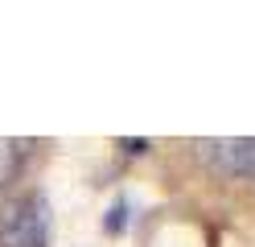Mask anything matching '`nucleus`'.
Masks as SVG:
<instances>
[{
  "label": "nucleus",
  "mask_w": 255,
  "mask_h": 247,
  "mask_svg": "<svg viewBox=\"0 0 255 247\" xmlns=\"http://www.w3.org/2000/svg\"><path fill=\"white\" fill-rule=\"evenodd\" d=\"M0 247H45V202L17 194L0 206Z\"/></svg>",
  "instance_id": "1"
},
{
  "label": "nucleus",
  "mask_w": 255,
  "mask_h": 247,
  "mask_svg": "<svg viewBox=\"0 0 255 247\" xmlns=\"http://www.w3.org/2000/svg\"><path fill=\"white\" fill-rule=\"evenodd\" d=\"M120 227H124V202L111 206V219H107V231H120Z\"/></svg>",
  "instance_id": "3"
},
{
  "label": "nucleus",
  "mask_w": 255,
  "mask_h": 247,
  "mask_svg": "<svg viewBox=\"0 0 255 247\" xmlns=\"http://www.w3.org/2000/svg\"><path fill=\"white\" fill-rule=\"evenodd\" d=\"M198 153L214 165V169L231 173V177H255V136H239V140H202Z\"/></svg>",
  "instance_id": "2"
}]
</instances>
